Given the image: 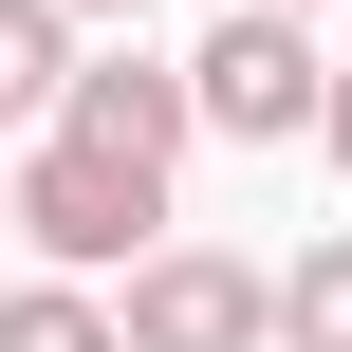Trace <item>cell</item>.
I'll return each instance as SVG.
<instances>
[{"mask_svg": "<svg viewBox=\"0 0 352 352\" xmlns=\"http://www.w3.org/2000/svg\"><path fill=\"white\" fill-rule=\"evenodd\" d=\"M0 241H37V260L93 297V278H130V260L167 241V186H130V167H93V148L37 130V148H0Z\"/></svg>", "mask_w": 352, "mask_h": 352, "instance_id": "6da1fadb", "label": "cell"}, {"mask_svg": "<svg viewBox=\"0 0 352 352\" xmlns=\"http://www.w3.org/2000/svg\"><path fill=\"white\" fill-rule=\"evenodd\" d=\"M167 74H186V130H223V148H297L334 56H316L297 19H223V37H204V56H167Z\"/></svg>", "mask_w": 352, "mask_h": 352, "instance_id": "7a4b0ae2", "label": "cell"}, {"mask_svg": "<svg viewBox=\"0 0 352 352\" xmlns=\"http://www.w3.org/2000/svg\"><path fill=\"white\" fill-rule=\"evenodd\" d=\"M111 352H260V260H223V241H148Z\"/></svg>", "mask_w": 352, "mask_h": 352, "instance_id": "3957f363", "label": "cell"}, {"mask_svg": "<svg viewBox=\"0 0 352 352\" xmlns=\"http://www.w3.org/2000/svg\"><path fill=\"white\" fill-rule=\"evenodd\" d=\"M56 148L167 186V167H186V74H167V56H74V74H56Z\"/></svg>", "mask_w": 352, "mask_h": 352, "instance_id": "277c9868", "label": "cell"}, {"mask_svg": "<svg viewBox=\"0 0 352 352\" xmlns=\"http://www.w3.org/2000/svg\"><path fill=\"white\" fill-rule=\"evenodd\" d=\"M260 352H352V223L297 241V260L260 278Z\"/></svg>", "mask_w": 352, "mask_h": 352, "instance_id": "5b68a950", "label": "cell"}, {"mask_svg": "<svg viewBox=\"0 0 352 352\" xmlns=\"http://www.w3.org/2000/svg\"><path fill=\"white\" fill-rule=\"evenodd\" d=\"M56 74H74V19L56 0H0V130H56Z\"/></svg>", "mask_w": 352, "mask_h": 352, "instance_id": "8992f818", "label": "cell"}, {"mask_svg": "<svg viewBox=\"0 0 352 352\" xmlns=\"http://www.w3.org/2000/svg\"><path fill=\"white\" fill-rule=\"evenodd\" d=\"M0 352H111V297H74V278H19V297H0Z\"/></svg>", "mask_w": 352, "mask_h": 352, "instance_id": "52a82bcc", "label": "cell"}, {"mask_svg": "<svg viewBox=\"0 0 352 352\" xmlns=\"http://www.w3.org/2000/svg\"><path fill=\"white\" fill-rule=\"evenodd\" d=\"M316 148H334V167H352V56H334V74H316Z\"/></svg>", "mask_w": 352, "mask_h": 352, "instance_id": "ba28073f", "label": "cell"}, {"mask_svg": "<svg viewBox=\"0 0 352 352\" xmlns=\"http://www.w3.org/2000/svg\"><path fill=\"white\" fill-rule=\"evenodd\" d=\"M56 19H148V0H56Z\"/></svg>", "mask_w": 352, "mask_h": 352, "instance_id": "9c48e42d", "label": "cell"}, {"mask_svg": "<svg viewBox=\"0 0 352 352\" xmlns=\"http://www.w3.org/2000/svg\"><path fill=\"white\" fill-rule=\"evenodd\" d=\"M241 19H316V0H241Z\"/></svg>", "mask_w": 352, "mask_h": 352, "instance_id": "30bf717a", "label": "cell"}]
</instances>
